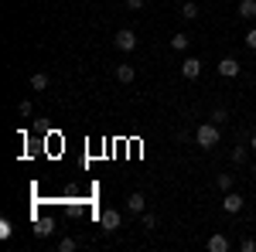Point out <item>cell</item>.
Instances as JSON below:
<instances>
[{
    "mask_svg": "<svg viewBox=\"0 0 256 252\" xmlns=\"http://www.w3.org/2000/svg\"><path fill=\"white\" fill-rule=\"evenodd\" d=\"M195 140H198V147H205V150H212L218 143V123H202L195 130Z\"/></svg>",
    "mask_w": 256,
    "mask_h": 252,
    "instance_id": "6da1fadb",
    "label": "cell"
},
{
    "mask_svg": "<svg viewBox=\"0 0 256 252\" xmlns=\"http://www.w3.org/2000/svg\"><path fill=\"white\" fill-rule=\"evenodd\" d=\"M120 222H123V215H120L116 208H106V212L99 215V225H102V232H116Z\"/></svg>",
    "mask_w": 256,
    "mask_h": 252,
    "instance_id": "7a4b0ae2",
    "label": "cell"
},
{
    "mask_svg": "<svg viewBox=\"0 0 256 252\" xmlns=\"http://www.w3.org/2000/svg\"><path fill=\"white\" fill-rule=\"evenodd\" d=\"M113 44H116L120 51H134V48H137V34H134V31H116Z\"/></svg>",
    "mask_w": 256,
    "mask_h": 252,
    "instance_id": "3957f363",
    "label": "cell"
},
{
    "mask_svg": "<svg viewBox=\"0 0 256 252\" xmlns=\"http://www.w3.org/2000/svg\"><path fill=\"white\" fill-rule=\"evenodd\" d=\"M181 75H184V78H198V75H202V61H198V58H184Z\"/></svg>",
    "mask_w": 256,
    "mask_h": 252,
    "instance_id": "277c9868",
    "label": "cell"
},
{
    "mask_svg": "<svg viewBox=\"0 0 256 252\" xmlns=\"http://www.w3.org/2000/svg\"><path fill=\"white\" fill-rule=\"evenodd\" d=\"M218 72H222L226 78H236L239 75V61L236 58H222L218 61Z\"/></svg>",
    "mask_w": 256,
    "mask_h": 252,
    "instance_id": "5b68a950",
    "label": "cell"
},
{
    "mask_svg": "<svg viewBox=\"0 0 256 252\" xmlns=\"http://www.w3.org/2000/svg\"><path fill=\"white\" fill-rule=\"evenodd\" d=\"M222 208H226L229 215L242 212V198H239V194H226V198H222Z\"/></svg>",
    "mask_w": 256,
    "mask_h": 252,
    "instance_id": "8992f818",
    "label": "cell"
},
{
    "mask_svg": "<svg viewBox=\"0 0 256 252\" xmlns=\"http://www.w3.org/2000/svg\"><path fill=\"white\" fill-rule=\"evenodd\" d=\"M116 78L123 85H130V82L137 78V68H134V65H116Z\"/></svg>",
    "mask_w": 256,
    "mask_h": 252,
    "instance_id": "52a82bcc",
    "label": "cell"
},
{
    "mask_svg": "<svg viewBox=\"0 0 256 252\" xmlns=\"http://www.w3.org/2000/svg\"><path fill=\"white\" fill-rule=\"evenodd\" d=\"M126 208H130L134 215H144V194H140V191H134L130 198H126Z\"/></svg>",
    "mask_w": 256,
    "mask_h": 252,
    "instance_id": "ba28073f",
    "label": "cell"
},
{
    "mask_svg": "<svg viewBox=\"0 0 256 252\" xmlns=\"http://www.w3.org/2000/svg\"><path fill=\"white\" fill-rule=\"evenodd\" d=\"M239 17H242V20H253L256 17V0H242V3H239Z\"/></svg>",
    "mask_w": 256,
    "mask_h": 252,
    "instance_id": "9c48e42d",
    "label": "cell"
},
{
    "mask_svg": "<svg viewBox=\"0 0 256 252\" xmlns=\"http://www.w3.org/2000/svg\"><path fill=\"white\" fill-rule=\"evenodd\" d=\"M208 249L212 252H229V239H226V235H212V239H208Z\"/></svg>",
    "mask_w": 256,
    "mask_h": 252,
    "instance_id": "30bf717a",
    "label": "cell"
},
{
    "mask_svg": "<svg viewBox=\"0 0 256 252\" xmlns=\"http://www.w3.org/2000/svg\"><path fill=\"white\" fill-rule=\"evenodd\" d=\"M188 44H192L188 34H174V38H171V48H174V51H188Z\"/></svg>",
    "mask_w": 256,
    "mask_h": 252,
    "instance_id": "8fae6325",
    "label": "cell"
},
{
    "mask_svg": "<svg viewBox=\"0 0 256 252\" xmlns=\"http://www.w3.org/2000/svg\"><path fill=\"white\" fill-rule=\"evenodd\" d=\"M31 89H34V92H44V89H48V75H44V72L31 75Z\"/></svg>",
    "mask_w": 256,
    "mask_h": 252,
    "instance_id": "7c38bea8",
    "label": "cell"
},
{
    "mask_svg": "<svg viewBox=\"0 0 256 252\" xmlns=\"http://www.w3.org/2000/svg\"><path fill=\"white\" fill-rule=\"evenodd\" d=\"M181 17H184V20L198 17V7H195V3H192V0H184V3H181Z\"/></svg>",
    "mask_w": 256,
    "mask_h": 252,
    "instance_id": "4fadbf2b",
    "label": "cell"
},
{
    "mask_svg": "<svg viewBox=\"0 0 256 252\" xmlns=\"http://www.w3.org/2000/svg\"><path fill=\"white\" fill-rule=\"evenodd\" d=\"M52 232H55L52 218H48V222H38V225H34V235H41V239H44V235H52Z\"/></svg>",
    "mask_w": 256,
    "mask_h": 252,
    "instance_id": "5bb4252c",
    "label": "cell"
},
{
    "mask_svg": "<svg viewBox=\"0 0 256 252\" xmlns=\"http://www.w3.org/2000/svg\"><path fill=\"white\" fill-rule=\"evenodd\" d=\"M31 109H34V106H31V99H20V102H18V113H20V116H31Z\"/></svg>",
    "mask_w": 256,
    "mask_h": 252,
    "instance_id": "9a60e30c",
    "label": "cell"
},
{
    "mask_svg": "<svg viewBox=\"0 0 256 252\" xmlns=\"http://www.w3.org/2000/svg\"><path fill=\"white\" fill-rule=\"evenodd\" d=\"M216 184L222 188V191H229V188H232V177H229V174H218V177H216Z\"/></svg>",
    "mask_w": 256,
    "mask_h": 252,
    "instance_id": "2e32d148",
    "label": "cell"
},
{
    "mask_svg": "<svg viewBox=\"0 0 256 252\" xmlns=\"http://www.w3.org/2000/svg\"><path fill=\"white\" fill-rule=\"evenodd\" d=\"M140 222H144V229H154V225H158V218H154L150 212H144V215H140Z\"/></svg>",
    "mask_w": 256,
    "mask_h": 252,
    "instance_id": "e0dca14e",
    "label": "cell"
},
{
    "mask_svg": "<svg viewBox=\"0 0 256 252\" xmlns=\"http://www.w3.org/2000/svg\"><path fill=\"white\" fill-rule=\"evenodd\" d=\"M58 249H62V252H72V249H76V239H62Z\"/></svg>",
    "mask_w": 256,
    "mask_h": 252,
    "instance_id": "ac0fdd59",
    "label": "cell"
},
{
    "mask_svg": "<svg viewBox=\"0 0 256 252\" xmlns=\"http://www.w3.org/2000/svg\"><path fill=\"white\" fill-rule=\"evenodd\" d=\"M239 249H242V252H256V242H253V239H242Z\"/></svg>",
    "mask_w": 256,
    "mask_h": 252,
    "instance_id": "d6986e66",
    "label": "cell"
},
{
    "mask_svg": "<svg viewBox=\"0 0 256 252\" xmlns=\"http://www.w3.org/2000/svg\"><path fill=\"white\" fill-rule=\"evenodd\" d=\"M232 160L242 164V160H246V147H236V150H232Z\"/></svg>",
    "mask_w": 256,
    "mask_h": 252,
    "instance_id": "ffe728a7",
    "label": "cell"
},
{
    "mask_svg": "<svg viewBox=\"0 0 256 252\" xmlns=\"http://www.w3.org/2000/svg\"><path fill=\"white\" fill-rule=\"evenodd\" d=\"M212 123H226V109H216L212 113Z\"/></svg>",
    "mask_w": 256,
    "mask_h": 252,
    "instance_id": "44dd1931",
    "label": "cell"
},
{
    "mask_svg": "<svg viewBox=\"0 0 256 252\" xmlns=\"http://www.w3.org/2000/svg\"><path fill=\"white\" fill-rule=\"evenodd\" d=\"M246 44H250V48H256V27L250 31V34H246Z\"/></svg>",
    "mask_w": 256,
    "mask_h": 252,
    "instance_id": "7402d4cb",
    "label": "cell"
},
{
    "mask_svg": "<svg viewBox=\"0 0 256 252\" xmlns=\"http://www.w3.org/2000/svg\"><path fill=\"white\" fill-rule=\"evenodd\" d=\"M126 7H130V10H140V7H144V0H126Z\"/></svg>",
    "mask_w": 256,
    "mask_h": 252,
    "instance_id": "603a6c76",
    "label": "cell"
},
{
    "mask_svg": "<svg viewBox=\"0 0 256 252\" xmlns=\"http://www.w3.org/2000/svg\"><path fill=\"white\" fill-rule=\"evenodd\" d=\"M250 147H253V150H256V133H253V140H250Z\"/></svg>",
    "mask_w": 256,
    "mask_h": 252,
    "instance_id": "cb8c5ba5",
    "label": "cell"
},
{
    "mask_svg": "<svg viewBox=\"0 0 256 252\" xmlns=\"http://www.w3.org/2000/svg\"><path fill=\"white\" fill-rule=\"evenodd\" d=\"M253 174H256V167H253Z\"/></svg>",
    "mask_w": 256,
    "mask_h": 252,
    "instance_id": "d4e9b609",
    "label": "cell"
}]
</instances>
